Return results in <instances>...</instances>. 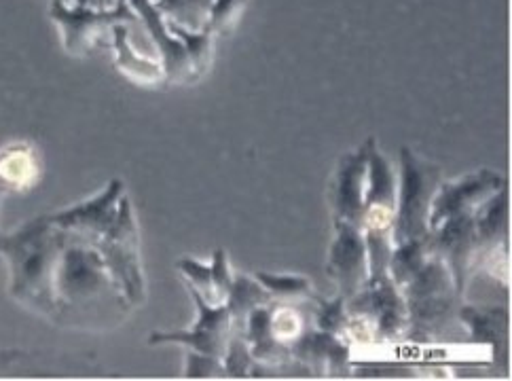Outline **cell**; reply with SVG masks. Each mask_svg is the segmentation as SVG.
Returning <instances> with one entry per match:
<instances>
[{"label": "cell", "instance_id": "obj_1", "mask_svg": "<svg viewBox=\"0 0 512 381\" xmlns=\"http://www.w3.org/2000/svg\"><path fill=\"white\" fill-rule=\"evenodd\" d=\"M66 238V231L49 219H36L0 235V254L9 263V293L15 301L47 316L56 314V271Z\"/></svg>", "mask_w": 512, "mask_h": 381}, {"label": "cell", "instance_id": "obj_2", "mask_svg": "<svg viewBox=\"0 0 512 381\" xmlns=\"http://www.w3.org/2000/svg\"><path fill=\"white\" fill-rule=\"evenodd\" d=\"M49 17L62 32L66 53L77 58L87 56L117 24H132L138 20L127 0H117V5L111 9L66 7L64 0H51Z\"/></svg>", "mask_w": 512, "mask_h": 381}, {"label": "cell", "instance_id": "obj_3", "mask_svg": "<svg viewBox=\"0 0 512 381\" xmlns=\"http://www.w3.org/2000/svg\"><path fill=\"white\" fill-rule=\"evenodd\" d=\"M98 250L117 286L123 288L132 303H140L144 299V280L138 261L136 223L127 199H121L113 225L98 240Z\"/></svg>", "mask_w": 512, "mask_h": 381}, {"label": "cell", "instance_id": "obj_4", "mask_svg": "<svg viewBox=\"0 0 512 381\" xmlns=\"http://www.w3.org/2000/svg\"><path fill=\"white\" fill-rule=\"evenodd\" d=\"M371 202L367 208V229L371 242V261L375 278L383 276V269L390 263V227L394 223L392 204V174L379 155L371 163Z\"/></svg>", "mask_w": 512, "mask_h": 381}, {"label": "cell", "instance_id": "obj_5", "mask_svg": "<svg viewBox=\"0 0 512 381\" xmlns=\"http://www.w3.org/2000/svg\"><path fill=\"white\" fill-rule=\"evenodd\" d=\"M121 193H123V183L121 180H115V183L96 199L53 214L49 216V221L58 229L72 235V238L83 240L87 244H94V242L98 244V240L115 221V216L119 212Z\"/></svg>", "mask_w": 512, "mask_h": 381}, {"label": "cell", "instance_id": "obj_6", "mask_svg": "<svg viewBox=\"0 0 512 381\" xmlns=\"http://www.w3.org/2000/svg\"><path fill=\"white\" fill-rule=\"evenodd\" d=\"M127 5L132 7V11L138 15V20L144 24L146 32H149L155 49L159 51L166 79L172 83H195L185 45L170 32L168 22L163 20V15L155 9L153 0H127Z\"/></svg>", "mask_w": 512, "mask_h": 381}, {"label": "cell", "instance_id": "obj_7", "mask_svg": "<svg viewBox=\"0 0 512 381\" xmlns=\"http://www.w3.org/2000/svg\"><path fill=\"white\" fill-rule=\"evenodd\" d=\"M195 297L199 318L195 329L189 333H155L151 335V346L157 343H185L195 348L199 354H208L214 358H225L227 333H229V310L227 307H210V303L191 288Z\"/></svg>", "mask_w": 512, "mask_h": 381}, {"label": "cell", "instance_id": "obj_8", "mask_svg": "<svg viewBox=\"0 0 512 381\" xmlns=\"http://www.w3.org/2000/svg\"><path fill=\"white\" fill-rule=\"evenodd\" d=\"M111 36L115 45V66L121 75L140 85H159L166 81V72H163L161 64L142 58L138 51H134L127 24H117Z\"/></svg>", "mask_w": 512, "mask_h": 381}, {"label": "cell", "instance_id": "obj_9", "mask_svg": "<svg viewBox=\"0 0 512 381\" xmlns=\"http://www.w3.org/2000/svg\"><path fill=\"white\" fill-rule=\"evenodd\" d=\"M39 174L36 155L28 147H11L0 153V183L7 191L28 189Z\"/></svg>", "mask_w": 512, "mask_h": 381}, {"label": "cell", "instance_id": "obj_10", "mask_svg": "<svg viewBox=\"0 0 512 381\" xmlns=\"http://www.w3.org/2000/svg\"><path fill=\"white\" fill-rule=\"evenodd\" d=\"M153 5L168 24L199 32L208 24L212 0H153Z\"/></svg>", "mask_w": 512, "mask_h": 381}, {"label": "cell", "instance_id": "obj_11", "mask_svg": "<svg viewBox=\"0 0 512 381\" xmlns=\"http://www.w3.org/2000/svg\"><path fill=\"white\" fill-rule=\"evenodd\" d=\"M168 28L176 36V39L185 45V49L189 53V60H191V68H193V79L199 81L212 66L216 36L210 34L208 30L193 32L187 28H180L176 24H168Z\"/></svg>", "mask_w": 512, "mask_h": 381}, {"label": "cell", "instance_id": "obj_12", "mask_svg": "<svg viewBox=\"0 0 512 381\" xmlns=\"http://www.w3.org/2000/svg\"><path fill=\"white\" fill-rule=\"evenodd\" d=\"M246 7L248 0H212L208 24L204 30H208L214 36L229 34L237 26V22H240Z\"/></svg>", "mask_w": 512, "mask_h": 381}, {"label": "cell", "instance_id": "obj_13", "mask_svg": "<svg viewBox=\"0 0 512 381\" xmlns=\"http://www.w3.org/2000/svg\"><path fill=\"white\" fill-rule=\"evenodd\" d=\"M180 271L191 280V288L197 290V293L204 297L206 301H212L214 295V286H212V269L204 267L201 263L193 259H185L178 263Z\"/></svg>", "mask_w": 512, "mask_h": 381}, {"label": "cell", "instance_id": "obj_14", "mask_svg": "<svg viewBox=\"0 0 512 381\" xmlns=\"http://www.w3.org/2000/svg\"><path fill=\"white\" fill-rule=\"evenodd\" d=\"M269 331L273 333V337H276L278 341L295 339V337L301 335V320L295 312L282 307V310L273 314V324H269Z\"/></svg>", "mask_w": 512, "mask_h": 381}, {"label": "cell", "instance_id": "obj_15", "mask_svg": "<svg viewBox=\"0 0 512 381\" xmlns=\"http://www.w3.org/2000/svg\"><path fill=\"white\" fill-rule=\"evenodd\" d=\"M223 371H225V367L214 356L193 352L187 358V375L189 377H208V375H218Z\"/></svg>", "mask_w": 512, "mask_h": 381}, {"label": "cell", "instance_id": "obj_16", "mask_svg": "<svg viewBox=\"0 0 512 381\" xmlns=\"http://www.w3.org/2000/svg\"><path fill=\"white\" fill-rule=\"evenodd\" d=\"M77 7H87V9H108L106 0H75Z\"/></svg>", "mask_w": 512, "mask_h": 381}, {"label": "cell", "instance_id": "obj_17", "mask_svg": "<svg viewBox=\"0 0 512 381\" xmlns=\"http://www.w3.org/2000/svg\"><path fill=\"white\" fill-rule=\"evenodd\" d=\"M3 193H7V189H5L3 183H0V195H3Z\"/></svg>", "mask_w": 512, "mask_h": 381}]
</instances>
